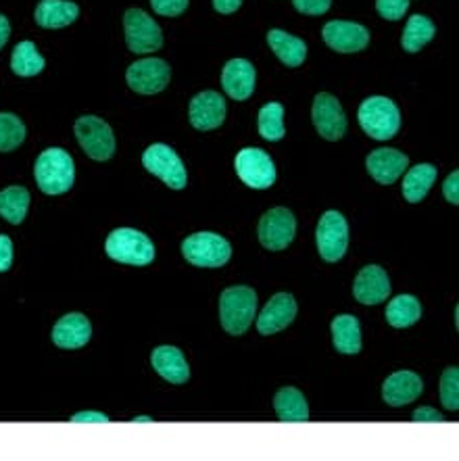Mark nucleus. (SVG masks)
Masks as SVG:
<instances>
[{
  "mask_svg": "<svg viewBox=\"0 0 459 461\" xmlns=\"http://www.w3.org/2000/svg\"><path fill=\"white\" fill-rule=\"evenodd\" d=\"M104 251L111 259L126 266H150L155 259V247L147 234L132 228H120L109 234Z\"/></svg>",
  "mask_w": 459,
  "mask_h": 461,
  "instance_id": "4",
  "label": "nucleus"
},
{
  "mask_svg": "<svg viewBox=\"0 0 459 461\" xmlns=\"http://www.w3.org/2000/svg\"><path fill=\"white\" fill-rule=\"evenodd\" d=\"M80 15V6L69 0H42L36 6L34 19L44 30H58L71 25Z\"/></svg>",
  "mask_w": 459,
  "mask_h": 461,
  "instance_id": "23",
  "label": "nucleus"
},
{
  "mask_svg": "<svg viewBox=\"0 0 459 461\" xmlns=\"http://www.w3.org/2000/svg\"><path fill=\"white\" fill-rule=\"evenodd\" d=\"M259 134L267 142H278L286 136L284 107L280 103H267L259 111Z\"/></svg>",
  "mask_w": 459,
  "mask_h": 461,
  "instance_id": "32",
  "label": "nucleus"
},
{
  "mask_svg": "<svg viewBox=\"0 0 459 461\" xmlns=\"http://www.w3.org/2000/svg\"><path fill=\"white\" fill-rule=\"evenodd\" d=\"M376 9L380 17L389 22H399L410 9V0H376Z\"/></svg>",
  "mask_w": 459,
  "mask_h": 461,
  "instance_id": "35",
  "label": "nucleus"
},
{
  "mask_svg": "<svg viewBox=\"0 0 459 461\" xmlns=\"http://www.w3.org/2000/svg\"><path fill=\"white\" fill-rule=\"evenodd\" d=\"M242 5V0H213V9L218 13H224V15H230V13L238 11Z\"/></svg>",
  "mask_w": 459,
  "mask_h": 461,
  "instance_id": "42",
  "label": "nucleus"
},
{
  "mask_svg": "<svg viewBox=\"0 0 459 461\" xmlns=\"http://www.w3.org/2000/svg\"><path fill=\"white\" fill-rule=\"evenodd\" d=\"M74 424H107L109 418L104 416V413H96V411H82V413H76L74 418H71Z\"/></svg>",
  "mask_w": 459,
  "mask_h": 461,
  "instance_id": "41",
  "label": "nucleus"
},
{
  "mask_svg": "<svg viewBox=\"0 0 459 461\" xmlns=\"http://www.w3.org/2000/svg\"><path fill=\"white\" fill-rule=\"evenodd\" d=\"M410 166L408 155H403L397 149H376L367 155L365 167L374 180L380 184H392L399 180V176L403 174Z\"/></svg>",
  "mask_w": 459,
  "mask_h": 461,
  "instance_id": "17",
  "label": "nucleus"
},
{
  "mask_svg": "<svg viewBox=\"0 0 459 461\" xmlns=\"http://www.w3.org/2000/svg\"><path fill=\"white\" fill-rule=\"evenodd\" d=\"M255 68L247 59H232L221 71V86L234 101H247L255 90Z\"/></svg>",
  "mask_w": 459,
  "mask_h": 461,
  "instance_id": "20",
  "label": "nucleus"
},
{
  "mask_svg": "<svg viewBox=\"0 0 459 461\" xmlns=\"http://www.w3.org/2000/svg\"><path fill=\"white\" fill-rule=\"evenodd\" d=\"M172 69L163 59H140L128 68V86L138 95H157L167 88Z\"/></svg>",
  "mask_w": 459,
  "mask_h": 461,
  "instance_id": "12",
  "label": "nucleus"
},
{
  "mask_svg": "<svg viewBox=\"0 0 459 461\" xmlns=\"http://www.w3.org/2000/svg\"><path fill=\"white\" fill-rule=\"evenodd\" d=\"M188 117L193 128L201 131H209L220 128L226 120V101L224 96L213 90L199 92L193 101H190Z\"/></svg>",
  "mask_w": 459,
  "mask_h": 461,
  "instance_id": "14",
  "label": "nucleus"
},
{
  "mask_svg": "<svg viewBox=\"0 0 459 461\" xmlns=\"http://www.w3.org/2000/svg\"><path fill=\"white\" fill-rule=\"evenodd\" d=\"M142 166L172 190L186 188V167H184L178 153L167 144H153L144 150Z\"/></svg>",
  "mask_w": 459,
  "mask_h": 461,
  "instance_id": "7",
  "label": "nucleus"
},
{
  "mask_svg": "<svg viewBox=\"0 0 459 461\" xmlns=\"http://www.w3.org/2000/svg\"><path fill=\"white\" fill-rule=\"evenodd\" d=\"M422 318V305L416 296L399 294L386 307V321L392 328H410Z\"/></svg>",
  "mask_w": 459,
  "mask_h": 461,
  "instance_id": "28",
  "label": "nucleus"
},
{
  "mask_svg": "<svg viewBox=\"0 0 459 461\" xmlns=\"http://www.w3.org/2000/svg\"><path fill=\"white\" fill-rule=\"evenodd\" d=\"M353 294L362 305H378L384 303L391 294V280L380 266H365L357 274L356 285H353Z\"/></svg>",
  "mask_w": 459,
  "mask_h": 461,
  "instance_id": "18",
  "label": "nucleus"
},
{
  "mask_svg": "<svg viewBox=\"0 0 459 461\" xmlns=\"http://www.w3.org/2000/svg\"><path fill=\"white\" fill-rule=\"evenodd\" d=\"M316 242L321 259L337 263L345 257L349 247V223L338 211H326L316 230Z\"/></svg>",
  "mask_w": 459,
  "mask_h": 461,
  "instance_id": "8",
  "label": "nucleus"
},
{
  "mask_svg": "<svg viewBox=\"0 0 459 461\" xmlns=\"http://www.w3.org/2000/svg\"><path fill=\"white\" fill-rule=\"evenodd\" d=\"M9 36H11L9 19H6L4 15H0V49H3L6 41H9Z\"/></svg>",
  "mask_w": 459,
  "mask_h": 461,
  "instance_id": "43",
  "label": "nucleus"
},
{
  "mask_svg": "<svg viewBox=\"0 0 459 461\" xmlns=\"http://www.w3.org/2000/svg\"><path fill=\"white\" fill-rule=\"evenodd\" d=\"M413 421H419V424H424V421H435V424H441V421H445L443 413H438L432 410V407H419V410L413 411Z\"/></svg>",
  "mask_w": 459,
  "mask_h": 461,
  "instance_id": "40",
  "label": "nucleus"
},
{
  "mask_svg": "<svg viewBox=\"0 0 459 461\" xmlns=\"http://www.w3.org/2000/svg\"><path fill=\"white\" fill-rule=\"evenodd\" d=\"M435 34H436V28L428 17L413 15L408 22V25H405L401 44L408 52H418V50H422L424 46L432 41V38H435Z\"/></svg>",
  "mask_w": 459,
  "mask_h": 461,
  "instance_id": "31",
  "label": "nucleus"
},
{
  "mask_svg": "<svg viewBox=\"0 0 459 461\" xmlns=\"http://www.w3.org/2000/svg\"><path fill=\"white\" fill-rule=\"evenodd\" d=\"M182 255L196 267H221L232 257V247L215 232H196L182 242Z\"/></svg>",
  "mask_w": 459,
  "mask_h": 461,
  "instance_id": "5",
  "label": "nucleus"
},
{
  "mask_svg": "<svg viewBox=\"0 0 459 461\" xmlns=\"http://www.w3.org/2000/svg\"><path fill=\"white\" fill-rule=\"evenodd\" d=\"M424 391V382L418 374L413 372H395L392 376L384 380L382 384V399L391 407H403L413 403Z\"/></svg>",
  "mask_w": 459,
  "mask_h": 461,
  "instance_id": "19",
  "label": "nucleus"
},
{
  "mask_svg": "<svg viewBox=\"0 0 459 461\" xmlns=\"http://www.w3.org/2000/svg\"><path fill=\"white\" fill-rule=\"evenodd\" d=\"M324 42L332 50L343 52V55H353V52L364 50L370 44V32L364 25L351 22H330L321 30Z\"/></svg>",
  "mask_w": 459,
  "mask_h": 461,
  "instance_id": "15",
  "label": "nucleus"
},
{
  "mask_svg": "<svg viewBox=\"0 0 459 461\" xmlns=\"http://www.w3.org/2000/svg\"><path fill=\"white\" fill-rule=\"evenodd\" d=\"M34 176L38 188L44 194H63L74 186L76 180V166L68 150L63 149H46L38 157L34 166Z\"/></svg>",
  "mask_w": 459,
  "mask_h": 461,
  "instance_id": "1",
  "label": "nucleus"
},
{
  "mask_svg": "<svg viewBox=\"0 0 459 461\" xmlns=\"http://www.w3.org/2000/svg\"><path fill=\"white\" fill-rule=\"evenodd\" d=\"M359 126L374 140H391L401 128V113L397 104L386 96L365 98L357 113Z\"/></svg>",
  "mask_w": 459,
  "mask_h": 461,
  "instance_id": "3",
  "label": "nucleus"
},
{
  "mask_svg": "<svg viewBox=\"0 0 459 461\" xmlns=\"http://www.w3.org/2000/svg\"><path fill=\"white\" fill-rule=\"evenodd\" d=\"M30 193L23 186H9L0 193V215L13 226H19L28 215Z\"/></svg>",
  "mask_w": 459,
  "mask_h": 461,
  "instance_id": "29",
  "label": "nucleus"
},
{
  "mask_svg": "<svg viewBox=\"0 0 459 461\" xmlns=\"http://www.w3.org/2000/svg\"><path fill=\"white\" fill-rule=\"evenodd\" d=\"M76 136L80 147L90 159L109 161L115 153V136L113 130L104 120L96 115H82L76 122Z\"/></svg>",
  "mask_w": 459,
  "mask_h": 461,
  "instance_id": "6",
  "label": "nucleus"
},
{
  "mask_svg": "<svg viewBox=\"0 0 459 461\" xmlns=\"http://www.w3.org/2000/svg\"><path fill=\"white\" fill-rule=\"evenodd\" d=\"M132 421H138V424H140V421H153V418H136Z\"/></svg>",
  "mask_w": 459,
  "mask_h": 461,
  "instance_id": "44",
  "label": "nucleus"
},
{
  "mask_svg": "<svg viewBox=\"0 0 459 461\" xmlns=\"http://www.w3.org/2000/svg\"><path fill=\"white\" fill-rule=\"evenodd\" d=\"M236 174L247 186L255 190H266L274 186L275 167L272 157L261 149H242L234 159Z\"/></svg>",
  "mask_w": 459,
  "mask_h": 461,
  "instance_id": "11",
  "label": "nucleus"
},
{
  "mask_svg": "<svg viewBox=\"0 0 459 461\" xmlns=\"http://www.w3.org/2000/svg\"><path fill=\"white\" fill-rule=\"evenodd\" d=\"M150 5L163 17H178L186 11L188 0H150Z\"/></svg>",
  "mask_w": 459,
  "mask_h": 461,
  "instance_id": "36",
  "label": "nucleus"
},
{
  "mask_svg": "<svg viewBox=\"0 0 459 461\" xmlns=\"http://www.w3.org/2000/svg\"><path fill=\"white\" fill-rule=\"evenodd\" d=\"M311 120L316 126L318 134L326 140H340L346 131V115L343 107H340L338 98L328 95V92H320L313 98V109H311Z\"/></svg>",
  "mask_w": 459,
  "mask_h": 461,
  "instance_id": "13",
  "label": "nucleus"
},
{
  "mask_svg": "<svg viewBox=\"0 0 459 461\" xmlns=\"http://www.w3.org/2000/svg\"><path fill=\"white\" fill-rule=\"evenodd\" d=\"M44 65H46V61L42 59L40 52H38L34 42L23 41V42H19L15 49H13L11 69L15 71L17 76H22V77L38 76L44 69Z\"/></svg>",
  "mask_w": 459,
  "mask_h": 461,
  "instance_id": "30",
  "label": "nucleus"
},
{
  "mask_svg": "<svg viewBox=\"0 0 459 461\" xmlns=\"http://www.w3.org/2000/svg\"><path fill=\"white\" fill-rule=\"evenodd\" d=\"M25 140V126L17 115L0 113V153H11Z\"/></svg>",
  "mask_w": 459,
  "mask_h": 461,
  "instance_id": "33",
  "label": "nucleus"
},
{
  "mask_svg": "<svg viewBox=\"0 0 459 461\" xmlns=\"http://www.w3.org/2000/svg\"><path fill=\"white\" fill-rule=\"evenodd\" d=\"M441 403L451 411L459 410V370L447 367L441 376Z\"/></svg>",
  "mask_w": 459,
  "mask_h": 461,
  "instance_id": "34",
  "label": "nucleus"
},
{
  "mask_svg": "<svg viewBox=\"0 0 459 461\" xmlns=\"http://www.w3.org/2000/svg\"><path fill=\"white\" fill-rule=\"evenodd\" d=\"M92 326L86 315L68 313L52 328V342L61 348H82L88 345Z\"/></svg>",
  "mask_w": 459,
  "mask_h": 461,
  "instance_id": "21",
  "label": "nucleus"
},
{
  "mask_svg": "<svg viewBox=\"0 0 459 461\" xmlns=\"http://www.w3.org/2000/svg\"><path fill=\"white\" fill-rule=\"evenodd\" d=\"M292 5L303 15H324L330 9L332 0H292Z\"/></svg>",
  "mask_w": 459,
  "mask_h": 461,
  "instance_id": "37",
  "label": "nucleus"
},
{
  "mask_svg": "<svg viewBox=\"0 0 459 461\" xmlns=\"http://www.w3.org/2000/svg\"><path fill=\"white\" fill-rule=\"evenodd\" d=\"M274 407H275V413H278L280 421H307L310 420V407H307V401L299 388L284 386L282 391L275 393Z\"/></svg>",
  "mask_w": 459,
  "mask_h": 461,
  "instance_id": "26",
  "label": "nucleus"
},
{
  "mask_svg": "<svg viewBox=\"0 0 459 461\" xmlns=\"http://www.w3.org/2000/svg\"><path fill=\"white\" fill-rule=\"evenodd\" d=\"M150 366L161 378H166L172 384H186L190 378L188 361L184 359V353L176 347H159L150 355Z\"/></svg>",
  "mask_w": 459,
  "mask_h": 461,
  "instance_id": "22",
  "label": "nucleus"
},
{
  "mask_svg": "<svg viewBox=\"0 0 459 461\" xmlns=\"http://www.w3.org/2000/svg\"><path fill=\"white\" fill-rule=\"evenodd\" d=\"M128 49L136 55L155 52L163 46V32L142 9H130L123 17Z\"/></svg>",
  "mask_w": 459,
  "mask_h": 461,
  "instance_id": "9",
  "label": "nucleus"
},
{
  "mask_svg": "<svg viewBox=\"0 0 459 461\" xmlns=\"http://www.w3.org/2000/svg\"><path fill=\"white\" fill-rule=\"evenodd\" d=\"M13 266V240L6 234H0V274L9 272Z\"/></svg>",
  "mask_w": 459,
  "mask_h": 461,
  "instance_id": "38",
  "label": "nucleus"
},
{
  "mask_svg": "<svg viewBox=\"0 0 459 461\" xmlns=\"http://www.w3.org/2000/svg\"><path fill=\"white\" fill-rule=\"evenodd\" d=\"M443 194L451 205H459V171H454L443 184Z\"/></svg>",
  "mask_w": 459,
  "mask_h": 461,
  "instance_id": "39",
  "label": "nucleus"
},
{
  "mask_svg": "<svg viewBox=\"0 0 459 461\" xmlns=\"http://www.w3.org/2000/svg\"><path fill=\"white\" fill-rule=\"evenodd\" d=\"M267 44L275 52V57L288 68H299L307 57V44L301 38L286 34L282 30L267 32Z\"/></svg>",
  "mask_w": 459,
  "mask_h": 461,
  "instance_id": "25",
  "label": "nucleus"
},
{
  "mask_svg": "<svg viewBox=\"0 0 459 461\" xmlns=\"http://www.w3.org/2000/svg\"><path fill=\"white\" fill-rule=\"evenodd\" d=\"M294 318H297V303H294V296L288 293H278L267 301L264 312L259 313L257 330L264 336H272L291 326Z\"/></svg>",
  "mask_w": 459,
  "mask_h": 461,
  "instance_id": "16",
  "label": "nucleus"
},
{
  "mask_svg": "<svg viewBox=\"0 0 459 461\" xmlns=\"http://www.w3.org/2000/svg\"><path fill=\"white\" fill-rule=\"evenodd\" d=\"M334 348L343 355H357L362 351V326L356 315H338L332 320Z\"/></svg>",
  "mask_w": 459,
  "mask_h": 461,
  "instance_id": "24",
  "label": "nucleus"
},
{
  "mask_svg": "<svg viewBox=\"0 0 459 461\" xmlns=\"http://www.w3.org/2000/svg\"><path fill=\"white\" fill-rule=\"evenodd\" d=\"M257 315V293L251 286H230L220 296V321L224 330L240 336Z\"/></svg>",
  "mask_w": 459,
  "mask_h": 461,
  "instance_id": "2",
  "label": "nucleus"
},
{
  "mask_svg": "<svg viewBox=\"0 0 459 461\" xmlns=\"http://www.w3.org/2000/svg\"><path fill=\"white\" fill-rule=\"evenodd\" d=\"M436 180V167L430 163H419V166L411 167L403 180V196L408 203H419L426 194L430 193L432 184Z\"/></svg>",
  "mask_w": 459,
  "mask_h": 461,
  "instance_id": "27",
  "label": "nucleus"
},
{
  "mask_svg": "<svg viewBox=\"0 0 459 461\" xmlns=\"http://www.w3.org/2000/svg\"><path fill=\"white\" fill-rule=\"evenodd\" d=\"M297 234V220L286 207L270 209L259 220V242L267 251H284Z\"/></svg>",
  "mask_w": 459,
  "mask_h": 461,
  "instance_id": "10",
  "label": "nucleus"
}]
</instances>
